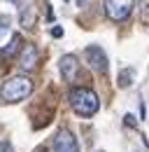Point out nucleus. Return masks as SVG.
Here are the masks:
<instances>
[{
    "mask_svg": "<svg viewBox=\"0 0 149 152\" xmlns=\"http://www.w3.org/2000/svg\"><path fill=\"white\" fill-rule=\"evenodd\" d=\"M70 105L77 115L82 117H93L100 108V101H98V94L89 89V87H77L70 91Z\"/></svg>",
    "mask_w": 149,
    "mask_h": 152,
    "instance_id": "obj_1",
    "label": "nucleus"
},
{
    "mask_svg": "<svg viewBox=\"0 0 149 152\" xmlns=\"http://www.w3.org/2000/svg\"><path fill=\"white\" fill-rule=\"evenodd\" d=\"M30 91H33V80L26 77V75L9 77V80H5L2 87H0V96H2L5 103H19V101H23L26 96H30Z\"/></svg>",
    "mask_w": 149,
    "mask_h": 152,
    "instance_id": "obj_2",
    "label": "nucleus"
},
{
    "mask_svg": "<svg viewBox=\"0 0 149 152\" xmlns=\"http://www.w3.org/2000/svg\"><path fill=\"white\" fill-rule=\"evenodd\" d=\"M133 0H105V10H107V17L114 21H124L130 17L133 12Z\"/></svg>",
    "mask_w": 149,
    "mask_h": 152,
    "instance_id": "obj_3",
    "label": "nucleus"
},
{
    "mask_svg": "<svg viewBox=\"0 0 149 152\" xmlns=\"http://www.w3.org/2000/svg\"><path fill=\"white\" fill-rule=\"evenodd\" d=\"M84 58L89 61V66H91L93 70L107 73V54L100 49V45H89L86 52H84Z\"/></svg>",
    "mask_w": 149,
    "mask_h": 152,
    "instance_id": "obj_4",
    "label": "nucleus"
},
{
    "mask_svg": "<svg viewBox=\"0 0 149 152\" xmlns=\"http://www.w3.org/2000/svg\"><path fill=\"white\" fill-rule=\"evenodd\" d=\"M54 152H79L77 138H74L70 131L61 129V131L54 136Z\"/></svg>",
    "mask_w": 149,
    "mask_h": 152,
    "instance_id": "obj_5",
    "label": "nucleus"
},
{
    "mask_svg": "<svg viewBox=\"0 0 149 152\" xmlns=\"http://www.w3.org/2000/svg\"><path fill=\"white\" fill-rule=\"evenodd\" d=\"M61 73H63V77L68 80V82H74L77 80V75H79V61H77V56H72V54H65V56L61 58Z\"/></svg>",
    "mask_w": 149,
    "mask_h": 152,
    "instance_id": "obj_6",
    "label": "nucleus"
},
{
    "mask_svg": "<svg viewBox=\"0 0 149 152\" xmlns=\"http://www.w3.org/2000/svg\"><path fill=\"white\" fill-rule=\"evenodd\" d=\"M37 61H40L37 49L33 47V45H26L23 52H21V61H19V66H21L23 70H33V68L37 66Z\"/></svg>",
    "mask_w": 149,
    "mask_h": 152,
    "instance_id": "obj_7",
    "label": "nucleus"
},
{
    "mask_svg": "<svg viewBox=\"0 0 149 152\" xmlns=\"http://www.w3.org/2000/svg\"><path fill=\"white\" fill-rule=\"evenodd\" d=\"M21 47V35H12V42H9V47H5V49H0V56H14L17 54V49Z\"/></svg>",
    "mask_w": 149,
    "mask_h": 152,
    "instance_id": "obj_8",
    "label": "nucleus"
},
{
    "mask_svg": "<svg viewBox=\"0 0 149 152\" xmlns=\"http://www.w3.org/2000/svg\"><path fill=\"white\" fill-rule=\"evenodd\" d=\"M9 28H12V19L2 14V17H0V38H5V35L9 33Z\"/></svg>",
    "mask_w": 149,
    "mask_h": 152,
    "instance_id": "obj_9",
    "label": "nucleus"
},
{
    "mask_svg": "<svg viewBox=\"0 0 149 152\" xmlns=\"http://www.w3.org/2000/svg\"><path fill=\"white\" fill-rule=\"evenodd\" d=\"M128 77H130V70H126V73L121 75V87H128V84H130V80H128Z\"/></svg>",
    "mask_w": 149,
    "mask_h": 152,
    "instance_id": "obj_10",
    "label": "nucleus"
},
{
    "mask_svg": "<svg viewBox=\"0 0 149 152\" xmlns=\"http://www.w3.org/2000/svg\"><path fill=\"white\" fill-rule=\"evenodd\" d=\"M0 152H14V150H12L9 143H0Z\"/></svg>",
    "mask_w": 149,
    "mask_h": 152,
    "instance_id": "obj_11",
    "label": "nucleus"
},
{
    "mask_svg": "<svg viewBox=\"0 0 149 152\" xmlns=\"http://www.w3.org/2000/svg\"><path fill=\"white\" fill-rule=\"evenodd\" d=\"M51 35H54V38H61V35H63V28H58V26H56L54 31H51Z\"/></svg>",
    "mask_w": 149,
    "mask_h": 152,
    "instance_id": "obj_12",
    "label": "nucleus"
},
{
    "mask_svg": "<svg viewBox=\"0 0 149 152\" xmlns=\"http://www.w3.org/2000/svg\"><path fill=\"white\" fill-rule=\"evenodd\" d=\"M9 2H14V5H17V2H19V0H9Z\"/></svg>",
    "mask_w": 149,
    "mask_h": 152,
    "instance_id": "obj_13",
    "label": "nucleus"
}]
</instances>
